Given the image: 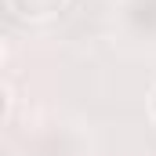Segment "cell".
I'll return each instance as SVG.
<instances>
[{"label": "cell", "instance_id": "1", "mask_svg": "<svg viewBox=\"0 0 156 156\" xmlns=\"http://www.w3.org/2000/svg\"><path fill=\"white\" fill-rule=\"evenodd\" d=\"M22 18H51V15H58L62 11V4L66 0H7Z\"/></svg>", "mask_w": 156, "mask_h": 156}, {"label": "cell", "instance_id": "2", "mask_svg": "<svg viewBox=\"0 0 156 156\" xmlns=\"http://www.w3.org/2000/svg\"><path fill=\"white\" fill-rule=\"evenodd\" d=\"M7 113H11V91L0 83V120H7Z\"/></svg>", "mask_w": 156, "mask_h": 156}, {"label": "cell", "instance_id": "3", "mask_svg": "<svg viewBox=\"0 0 156 156\" xmlns=\"http://www.w3.org/2000/svg\"><path fill=\"white\" fill-rule=\"evenodd\" d=\"M149 116L156 120V87H153V94H149Z\"/></svg>", "mask_w": 156, "mask_h": 156}, {"label": "cell", "instance_id": "4", "mask_svg": "<svg viewBox=\"0 0 156 156\" xmlns=\"http://www.w3.org/2000/svg\"><path fill=\"white\" fill-rule=\"evenodd\" d=\"M4 58H7V51H4V44H0V66H4Z\"/></svg>", "mask_w": 156, "mask_h": 156}]
</instances>
